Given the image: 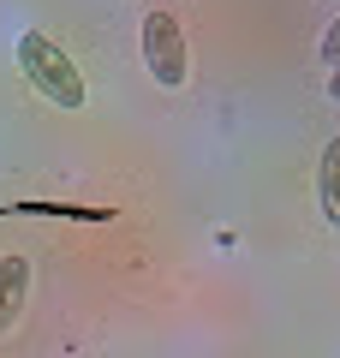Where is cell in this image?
<instances>
[{
	"label": "cell",
	"instance_id": "3957f363",
	"mask_svg": "<svg viewBox=\"0 0 340 358\" xmlns=\"http://www.w3.org/2000/svg\"><path fill=\"white\" fill-rule=\"evenodd\" d=\"M24 299H30V257L13 251V257H0V334H13Z\"/></svg>",
	"mask_w": 340,
	"mask_h": 358
},
{
	"label": "cell",
	"instance_id": "6da1fadb",
	"mask_svg": "<svg viewBox=\"0 0 340 358\" xmlns=\"http://www.w3.org/2000/svg\"><path fill=\"white\" fill-rule=\"evenodd\" d=\"M18 72H24V84L36 90L42 102H54V108H84V72H78V60L60 48L54 36H42V30H24L18 36Z\"/></svg>",
	"mask_w": 340,
	"mask_h": 358
},
{
	"label": "cell",
	"instance_id": "277c9868",
	"mask_svg": "<svg viewBox=\"0 0 340 358\" xmlns=\"http://www.w3.org/2000/svg\"><path fill=\"white\" fill-rule=\"evenodd\" d=\"M316 203H323V221L340 227V138H328L323 167H316Z\"/></svg>",
	"mask_w": 340,
	"mask_h": 358
},
{
	"label": "cell",
	"instance_id": "5b68a950",
	"mask_svg": "<svg viewBox=\"0 0 340 358\" xmlns=\"http://www.w3.org/2000/svg\"><path fill=\"white\" fill-rule=\"evenodd\" d=\"M316 54H323L328 66H340V18H334L328 30H323V42H316Z\"/></svg>",
	"mask_w": 340,
	"mask_h": 358
},
{
	"label": "cell",
	"instance_id": "8992f818",
	"mask_svg": "<svg viewBox=\"0 0 340 358\" xmlns=\"http://www.w3.org/2000/svg\"><path fill=\"white\" fill-rule=\"evenodd\" d=\"M328 96H334V102H340V66H334V72H328Z\"/></svg>",
	"mask_w": 340,
	"mask_h": 358
},
{
	"label": "cell",
	"instance_id": "7a4b0ae2",
	"mask_svg": "<svg viewBox=\"0 0 340 358\" xmlns=\"http://www.w3.org/2000/svg\"><path fill=\"white\" fill-rule=\"evenodd\" d=\"M143 66L162 90H179L191 78V54H185V30L173 13H143Z\"/></svg>",
	"mask_w": 340,
	"mask_h": 358
}]
</instances>
